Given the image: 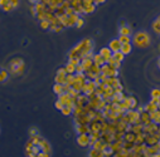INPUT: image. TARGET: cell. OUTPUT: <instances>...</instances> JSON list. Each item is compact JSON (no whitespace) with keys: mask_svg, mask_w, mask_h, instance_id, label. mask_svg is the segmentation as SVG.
I'll use <instances>...</instances> for the list:
<instances>
[{"mask_svg":"<svg viewBox=\"0 0 160 157\" xmlns=\"http://www.w3.org/2000/svg\"><path fill=\"white\" fill-rule=\"evenodd\" d=\"M90 52H93V42L91 39H83L78 44H76L71 52L68 53V59L69 58H79V59H83L85 55Z\"/></svg>","mask_w":160,"mask_h":157,"instance_id":"cell-1","label":"cell"},{"mask_svg":"<svg viewBox=\"0 0 160 157\" xmlns=\"http://www.w3.org/2000/svg\"><path fill=\"white\" fill-rule=\"evenodd\" d=\"M7 69H8L9 74H12V75H15V77L17 75H22L24 73V70H25V63H24L23 58L17 57V58H13L9 62Z\"/></svg>","mask_w":160,"mask_h":157,"instance_id":"cell-2","label":"cell"},{"mask_svg":"<svg viewBox=\"0 0 160 157\" xmlns=\"http://www.w3.org/2000/svg\"><path fill=\"white\" fill-rule=\"evenodd\" d=\"M132 44L138 48H141V49L148 48L151 44L150 35L146 31H138L132 38Z\"/></svg>","mask_w":160,"mask_h":157,"instance_id":"cell-3","label":"cell"},{"mask_svg":"<svg viewBox=\"0 0 160 157\" xmlns=\"http://www.w3.org/2000/svg\"><path fill=\"white\" fill-rule=\"evenodd\" d=\"M67 72H66V68H59L57 70V74H56V78L54 81L56 83H59V84H66V79H67Z\"/></svg>","mask_w":160,"mask_h":157,"instance_id":"cell-4","label":"cell"},{"mask_svg":"<svg viewBox=\"0 0 160 157\" xmlns=\"http://www.w3.org/2000/svg\"><path fill=\"white\" fill-rule=\"evenodd\" d=\"M77 145L81 147H87L90 146V135L88 133H82L77 136Z\"/></svg>","mask_w":160,"mask_h":157,"instance_id":"cell-5","label":"cell"},{"mask_svg":"<svg viewBox=\"0 0 160 157\" xmlns=\"http://www.w3.org/2000/svg\"><path fill=\"white\" fill-rule=\"evenodd\" d=\"M132 34V30L129 25H126L125 23H121V25H120L118 28V35H128V36H131Z\"/></svg>","mask_w":160,"mask_h":157,"instance_id":"cell-6","label":"cell"},{"mask_svg":"<svg viewBox=\"0 0 160 157\" xmlns=\"http://www.w3.org/2000/svg\"><path fill=\"white\" fill-rule=\"evenodd\" d=\"M108 48L111 49L112 53L120 52V49H121V42H120L118 39H112V40L108 43Z\"/></svg>","mask_w":160,"mask_h":157,"instance_id":"cell-7","label":"cell"},{"mask_svg":"<svg viewBox=\"0 0 160 157\" xmlns=\"http://www.w3.org/2000/svg\"><path fill=\"white\" fill-rule=\"evenodd\" d=\"M76 131L78 135H82V133H88L90 132V126L85 125V123H76Z\"/></svg>","mask_w":160,"mask_h":157,"instance_id":"cell-8","label":"cell"},{"mask_svg":"<svg viewBox=\"0 0 160 157\" xmlns=\"http://www.w3.org/2000/svg\"><path fill=\"white\" fill-rule=\"evenodd\" d=\"M78 18H79V15L78 14H76V13H73V14H71V15H68V19H67V28H69V26H76V23H77V20H78Z\"/></svg>","mask_w":160,"mask_h":157,"instance_id":"cell-9","label":"cell"},{"mask_svg":"<svg viewBox=\"0 0 160 157\" xmlns=\"http://www.w3.org/2000/svg\"><path fill=\"white\" fill-rule=\"evenodd\" d=\"M88 157H106V156H105V153H103L102 150L92 147L90 150V152H88Z\"/></svg>","mask_w":160,"mask_h":157,"instance_id":"cell-10","label":"cell"},{"mask_svg":"<svg viewBox=\"0 0 160 157\" xmlns=\"http://www.w3.org/2000/svg\"><path fill=\"white\" fill-rule=\"evenodd\" d=\"M100 54H101V57H103V59L107 62L110 58H112V52H111V49L108 48V47H105V48H102L101 50H100Z\"/></svg>","mask_w":160,"mask_h":157,"instance_id":"cell-11","label":"cell"},{"mask_svg":"<svg viewBox=\"0 0 160 157\" xmlns=\"http://www.w3.org/2000/svg\"><path fill=\"white\" fill-rule=\"evenodd\" d=\"M8 78H9V72H8V69L0 67V83H5V82L8 81Z\"/></svg>","mask_w":160,"mask_h":157,"instance_id":"cell-12","label":"cell"},{"mask_svg":"<svg viewBox=\"0 0 160 157\" xmlns=\"http://www.w3.org/2000/svg\"><path fill=\"white\" fill-rule=\"evenodd\" d=\"M81 64H82V67H83V69H85V73H86V72H88V70L91 69V67L93 65V60L85 58V59L81 60Z\"/></svg>","mask_w":160,"mask_h":157,"instance_id":"cell-13","label":"cell"},{"mask_svg":"<svg viewBox=\"0 0 160 157\" xmlns=\"http://www.w3.org/2000/svg\"><path fill=\"white\" fill-rule=\"evenodd\" d=\"M132 50V45L131 43H125V44H121V49H120V52H121L124 55H128L130 54Z\"/></svg>","mask_w":160,"mask_h":157,"instance_id":"cell-14","label":"cell"},{"mask_svg":"<svg viewBox=\"0 0 160 157\" xmlns=\"http://www.w3.org/2000/svg\"><path fill=\"white\" fill-rule=\"evenodd\" d=\"M92 60H93V63L95 64H97L98 67H102L103 64H106V60L103 59V57H101V54L98 53V54H95L93 55V58H92Z\"/></svg>","mask_w":160,"mask_h":157,"instance_id":"cell-15","label":"cell"},{"mask_svg":"<svg viewBox=\"0 0 160 157\" xmlns=\"http://www.w3.org/2000/svg\"><path fill=\"white\" fill-rule=\"evenodd\" d=\"M151 26H152V30H154L158 35H160V15H158V17L155 18V20L152 21Z\"/></svg>","mask_w":160,"mask_h":157,"instance_id":"cell-16","label":"cell"},{"mask_svg":"<svg viewBox=\"0 0 160 157\" xmlns=\"http://www.w3.org/2000/svg\"><path fill=\"white\" fill-rule=\"evenodd\" d=\"M53 92H54L57 96L64 93V92H66V91H64V86H63V84H59V83H56V84L53 86Z\"/></svg>","mask_w":160,"mask_h":157,"instance_id":"cell-17","label":"cell"},{"mask_svg":"<svg viewBox=\"0 0 160 157\" xmlns=\"http://www.w3.org/2000/svg\"><path fill=\"white\" fill-rule=\"evenodd\" d=\"M102 151H103V153H105V156H106V157H108V156H111V155L113 153V148H112L111 143H105V146H103Z\"/></svg>","mask_w":160,"mask_h":157,"instance_id":"cell-18","label":"cell"},{"mask_svg":"<svg viewBox=\"0 0 160 157\" xmlns=\"http://www.w3.org/2000/svg\"><path fill=\"white\" fill-rule=\"evenodd\" d=\"M64 68H66V72H67L68 74H76V65L72 64L71 62H68Z\"/></svg>","mask_w":160,"mask_h":157,"instance_id":"cell-19","label":"cell"},{"mask_svg":"<svg viewBox=\"0 0 160 157\" xmlns=\"http://www.w3.org/2000/svg\"><path fill=\"white\" fill-rule=\"evenodd\" d=\"M146 112H149V113H151V112H155V111H158V104L156 103H152V102H150L149 104H146L145 106V108H144Z\"/></svg>","mask_w":160,"mask_h":157,"instance_id":"cell-20","label":"cell"},{"mask_svg":"<svg viewBox=\"0 0 160 157\" xmlns=\"http://www.w3.org/2000/svg\"><path fill=\"white\" fill-rule=\"evenodd\" d=\"M73 108L72 107H68V106H64L62 109H61V113L63 114V116H71L72 113H73Z\"/></svg>","mask_w":160,"mask_h":157,"instance_id":"cell-21","label":"cell"},{"mask_svg":"<svg viewBox=\"0 0 160 157\" xmlns=\"http://www.w3.org/2000/svg\"><path fill=\"white\" fill-rule=\"evenodd\" d=\"M124 54L121 53V52H115V53H112V58L115 59V60H117V62H120L121 63L122 60H124Z\"/></svg>","mask_w":160,"mask_h":157,"instance_id":"cell-22","label":"cell"},{"mask_svg":"<svg viewBox=\"0 0 160 157\" xmlns=\"http://www.w3.org/2000/svg\"><path fill=\"white\" fill-rule=\"evenodd\" d=\"M39 24H41V28H42L43 30H48V29L51 28V21L47 20V19L41 20V21H39Z\"/></svg>","mask_w":160,"mask_h":157,"instance_id":"cell-23","label":"cell"},{"mask_svg":"<svg viewBox=\"0 0 160 157\" xmlns=\"http://www.w3.org/2000/svg\"><path fill=\"white\" fill-rule=\"evenodd\" d=\"M118 40L121 42V44H125V43H131V36H128V35H118Z\"/></svg>","mask_w":160,"mask_h":157,"instance_id":"cell-24","label":"cell"},{"mask_svg":"<svg viewBox=\"0 0 160 157\" xmlns=\"http://www.w3.org/2000/svg\"><path fill=\"white\" fill-rule=\"evenodd\" d=\"M96 9V5L92 4V5H88V7H83V14H91L93 13Z\"/></svg>","mask_w":160,"mask_h":157,"instance_id":"cell-25","label":"cell"},{"mask_svg":"<svg viewBox=\"0 0 160 157\" xmlns=\"http://www.w3.org/2000/svg\"><path fill=\"white\" fill-rule=\"evenodd\" d=\"M135 140H136L135 133H126V136H125V141L126 142H134Z\"/></svg>","mask_w":160,"mask_h":157,"instance_id":"cell-26","label":"cell"},{"mask_svg":"<svg viewBox=\"0 0 160 157\" xmlns=\"http://www.w3.org/2000/svg\"><path fill=\"white\" fill-rule=\"evenodd\" d=\"M151 98L160 99V89H152L151 91Z\"/></svg>","mask_w":160,"mask_h":157,"instance_id":"cell-27","label":"cell"},{"mask_svg":"<svg viewBox=\"0 0 160 157\" xmlns=\"http://www.w3.org/2000/svg\"><path fill=\"white\" fill-rule=\"evenodd\" d=\"M83 25H85V19L79 17V18H78V20H77V23H76V28H78V29H79V28H82Z\"/></svg>","mask_w":160,"mask_h":157,"instance_id":"cell-28","label":"cell"},{"mask_svg":"<svg viewBox=\"0 0 160 157\" xmlns=\"http://www.w3.org/2000/svg\"><path fill=\"white\" fill-rule=\"evenodd\" d=\"M37 135H39L37 127H32V128H29V136H30V137H34V136H37Z\"/></svg>","mask_w":160,"mask_h":157,"instance_id":"cell-29","label":"cell"},{"mask_svg":"<svg viewBox=\"0 0 160 157\" xmlns=\"http://www.w3.org/2000/svg\"><path fill=\"white\" fill-rule=\"evenodd\" d=\"M2 9H3L4 12H12V10L14 9V7H13V5L10 4V3H8V4H7V5H4V7L2 8Z\"/></svg>","mask_w":160,"mask_h":157,"instance_id":"cell-30","label":"cell"},{"mask_svg":"<svg viewBox=\"0 0 160 157\" xmlns=\"http://www.w3.org/2000/svg\"><path fill=\"white\" fill-rule=\"evenodd\" d=\"M54 107H56L58 111H61V109H62L64 106H63V103H62L61 101H56V103H54Z\"/></svg>","mask_w":160,"mask_h":157,"instance_id":"cell-31","label":"cell"},{"mask_svg":"<svg viewBox=\"0 0 160 157\" xmlns=\"http://www.w3.org/2000/svg\"><path fill=\"white\" fill-rule=\"evenodd\" d=\"M76 73H85V69H83L82 64H78V65H76Z\"/></svg>","mask_w":160,"mask_h":157,"instance_id":"cell-32","label":"cell"},{"mask_svg":"<svg viewBox=\"0 0 160 157\" xmlns=\"http://www.w3.org/2000/svg\"><path fill=\"white\" fill-rule=\"evenodd\" d=\"M9 3L14 7V9L15 8H18V5H19V0H9Z\"/></svg>","mask_w":160,"mask_h":157,"instance_id":"cell-33","label":"cell"},{"mask_svg":"<svg viewBox=\"0 0 160 157\" xmlns=\"http://www.w3.org/2000/svg\"><path fill=\"white\" fill-rule=\"evenodd\" d=\"M8 3H9V0H0V7L3 8V7H4V5H7Z\"/></svg>","mask_w":160,"mask_h":157,"instance_id":"cell-34","label":"cell"},{"mask_svg":"<svg viewBox=\"0 0 160 157\" xmlns=\"http://www.w3.org/2000/svg\"><path fill=\"white\" fill-rule=\"evenodd\" d=\"M30 13H32L34 17L37 15V12H35V8H34V5H32V7H30Z\"/></svg>","mask_w":160,"mask_h":157,"instance_id":"cell-35","label":"cell"},{"mask_svg":"<svg viewBox=\"0 0 160 157\" xmlns=\"http://www.w3.org/2000/svg\"><path fill=\"white\" fill-rule=\"evenodd\" d=\"M28 2H29V4H32V5H35L37 3H39V2H41V0H28Z\"/></svg>","mask_w":160,"mask_h":157,"instance_id":"cell-36","label":"cell"},{"mask_svg":"<svg viewBox=\"0 0 160 157\" xmlns=\"http://www.w3.org/2000/svg\"><path fill=\"white\" fill-rule=\"evenodd\" d=\"M103 3H106V0H96V2H95V5H98V4H103Z\"/></svg>","mask_w":160,"mask_h":157,"instance_id":"cell-37","label":"cell"},{"mask_svg":"<svg viewBox=\"0 0 160 157\" xmlns=\"http://www.w3.org/2000/svg\"><path fill=\"white\" fill-rule=\"evenodd\" d=\"M154 156H155V157H160V152H156Z\"/></svg>","mask_w":160,"mask_h":157,"instance_id":"cell-38","label":"cell"},{"mask_svg":"<svg viewBox=\"0 0 160 157\" xmlns=\"http://www.w3.org/2000/svg\"><path fill=\"white\" fill-rule=\"evenodd\" d=\"M158 67H159V69H160V58L158 59Z\"/></svg>","mask_w":160,"mask_h":157,"instance_id":"cell-39","label":"cell"},{"mask_svg":"<svg viewBox=\"0 0 160 157\" xmlns=\"http://www.w3.org/2000/svg\"><path fill=\"white\" fill-rule=\"evenodd\" d=\"M152 157H155V156H152Z\"/></svg>","mask_w":160,"mask_h":157,"instance_id":"cell-40","label":"cell"},{"mask_svg":"<svg viewBox=\"0 0 160 157\" xmlns=\"http://www.w3.org/2000/svg\"><path fill=\"white\" fill-rule=\"evenodd\" d=\"M95 2H96V0H95Z\"/></svg>","mask_w":160,"mask_h":157,"instance_id":"cell-41","label":"cell"}]
</instances>
